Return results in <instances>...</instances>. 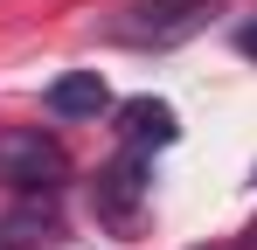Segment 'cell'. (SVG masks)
I'll return each mask as SVG.
<instances>
[{"mask_svg":"<svg viewBox=\"0 0 257 250\" xmlns=\"http://www.w3.org/2000/svg\"><path fill=\"white\" fill-rule=\"evenodd\" d=\"M215 14V0H132L104 21L111 42H132V49H174V42L202 35Z\"/></svg>","mask_w":257,"mask_h":250,"instance_id":"obj_1","label":"cell"},{"mask_svg":"<svg viewBox=\"0 0 257 250\" xmlns=\"http://www.w3.org/2000/svg\"><path fill=\"white\" fill-rule=\"evenodd\" d=\"M0 181L14 195H56L70 181V153L49 139L42 125H7L0 132Z\"/></svg>","mask_w":257,"mask_h":250,"instance_id":"obj_2","label":"cell"},{"mask_svg":"<svg viewBox=\"0 0 257 250\" xmlns=\"http://www.w3.org/2000/svg\"><path fill=\"white\" fill-rule=\"evenodd\" d=\"M90 208H97V222H104V229L132 236V229H139V215H146V153H125V160L104 167V174L90 181Z\"/></svg>","mask_w":257,"mask_h":250,"instance_id":"obj_3","label":"cell"},{"mask_svg":"<svg viewBox=\"0 0 257 250\" xmlns=\"http://www.w3.org/2000/svg\"><path fill=\"white\" fill-rule=\"evenodd\" d=\"M118 139H125L132 153L174 146V139H181V118H174L167 97H125V104H118Z\"/></svg>","mask_w":257,"mask_h":250,"instance_id":"obj_4","label":"cell"},{"mask_svg":"<svg viewBox=\"0 0 257 250\" xmlns=\"http://www.w3.org/2000/svg\"><path fill=\"white\" fill-rule=\"evenodd\" d=\"M49 118H97V111H111V83L97 77V70H70V77L49 83Z\"/></svg>","mask_w":257,"mask_h":250,"instance_id":"obj_5","label":"cell"},{"mask_svg":"<svg viewBox=\"0 0 257 250\" xmlns=\"http://www.w3.org/2000/svg\"><path fill=\"white\" fill-rule=\"evenodd\" d=\"M63 243V222L49 202H28V208H7L0 215V250H49Z\"/></svg>","mask_w":257,"mask_h":250,"instance_id":"obj_6","label":"cell"},{"mask_svg":"<svg viewBox=\"0 0 257 250\" xmlns=\"http://www.w3.org/2000/svg\"><path fill=\"white\" fill-rule=\"evenodd\" d=\"M236 49H243V56L257 63V21H250V28H236Z\"/></svg>","mask_w":257,"mask_h":250,"instance_id":"obj_7","label":"cell"},{"mask_svg":"<svg viewBox=\"0 0 257 250\" xmlns=\"http://www.w3.org/2000/svg\"><path fill=\"white\" fill-rule=\"evenodd\" d=\"M243 250H257V222H250V229H243Z\"/></svg>","mask_w":257,"mask_h":250,"instance_id":"obj_8","label":"cell"},{"mask_svg":"<svg viewBox=\"0 0 257 250\" xmlns=\"http://www.w3.org/2000/svg\"><path fill=\"white\" fill-rule=\"evenodd\" d=\"M195 250H229V243H195Z\"/></svg>","mask_w":257,"mask_h":250,"instance_id":"obj_9","label":"cell"}]
</instances>
